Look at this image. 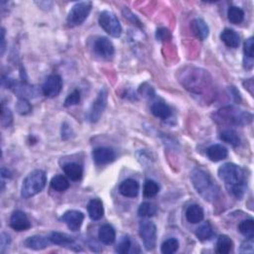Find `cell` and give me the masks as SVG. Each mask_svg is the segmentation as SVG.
<instances>
[{
    "label": "cell",
    "mask_w": 254,
    "mask_h": 254,
    "mask_svg": "<svg viewBox=\"0 0 254 254\" xmlns=\"http://www.w3.org/2000/svg\"><path fill=\"white\" fill-rule=\"evenodd\" d=\"M80 101H81V91L79 90H74L67 96V98L65 99L64 106L66 108L73 107L79 105Z\"/></svg>",
    "instance_id": "cell-37"
},
{
    "label": "cell",
    "mask_w": 254,
    "mask_h": 254,
    "mask_svg": "<svg viewBox=\"0 0 254 254\" xmlns=\"http://www.w3.org/2000/svg\"><path fill=\"white\" fill-rule=\"evenodd\" d=\"M16 110L21 115H27L32 111V106L26 98H19L16 104Z\"/></svg>",
    "instance_id": "cell-36"
},
{
    "label": "cell",
    "mask_w": 254,
    "mask_h": 254,
    "mask_svg": "<svg viewBox=\"0 0 254 254\" xmlns=\"http://www.w3.org/2000/svg\"><path fill=\"white\" fill-rule=\"evenodd\" d=\"M130 248H131L130 238H129L128 236H123V237L120 239L119 243H118L117 246H116L115 251H116L117 253H119V254H126V253L129 252Z\"/></svg>",
    "instance_id": "cell-39"
},
{
    "label": "cell",
    "mask_w": 254,
    "mask_h": 254,
    "mask_svg": "<svg viewBox=\"0 0 254 254\" xmlns=\"http://www.w3.org/2000/svg\"><path fill=\"white\" fill-rule=\"evenodd\" d=\"M220 40L224 43L226 47L232 49H236L240 44V38L238 34L231 28H225L221 32Z\"/></svg>",
    "instance_id": "cell-21"
},
{
    "label": "cell",
    "mask_w": 254,
    "mask_h": 254,
    "mask_svg": "<svg viewBox=\"0 0 254 254\" xmlns=\"http://www.w3.org/2000/svg\"><path fill=\"white\" fill-rule=\"evenodd\" d=\"M234 242L230 236L225 235H221L218 236L217 241L216 252L218 254H227L233 250Z\"/></svg>",
    "instance_id": "cell-27"
},
{
    "label": "cell",
    "mask_w": 254,
    "mask_h": 254,
    "mask_svg": "<svg viewBox=\"0 0 254 254\" xmlns=\"http://www.w3.org/2000/svg\"><path fill=\"white\" fill-rule=\"evenodd\" d=\"M1 45H0V50H1V56L4 55L5 49H6V41H5V29H1Z\"/></svg>",
    "instance_id": "cell-45"
},
{
    "label": "cell",
    "mask_w": 254,
    "mask_h": 254,
    "mask_svg": "<svg viewBox=\"0 0 254 254\" xmlns=\"http://www.w3.org/2000/svg\"><path fill=\"white\" fill-rule=\"evenodd\" d=\"M92 158L97 166H104L113 162L116 158V153L110 148L98 147L92 151Z\"/></svg>",
    "instance_id": "cell-13"
},
{
    "label": "cell",
    "mask_w": 254,
    "mask_h": 254,
    "mask_svg": "<svg viewBox=\"0 0 254 254\" xmlns=\"http://www.w3.org/2000/svg\"><path fill=\"white\" fill-rule=\"evenodd\" d=\"M13 122V114L11 110L5 107L4 104L1 105V125L4 128H7Z\"/></svg>",
    "instance_id": "cell-38"
},
{
    "label": "cell",
    "mask_w": 254,
    "mask_h": 254,
    "mask_svg": "<svg viewBox=\"0 0 254 254\" xmlns=\"http://www.w3.org/2000/svg\"><path fill=\"white\" fill-rule=\"evenodd\" d=\"M2 86L10 89L19 98H33L39 95V90L27 82H17L13 79L2 78Z\"/></svg>",
    "instance_id": "cell-5"
},
{
    "label": "cell",
    "mask_w": 254,
    "mask_h": 254,
    "mask_svg": "<svg viewBox=\"0 0 254 254\" xmlns=\"http://www.w3.org/2000/svg\"><path fill=\"white\" fill-rule=\"evenodd\" d=\"M215 120L220 124L244 126L252 122L253 115L250 112L236 107H226L219 109L215 114Z\"/></svg>",
    "instance_id": "cell-3"
},
{
    "label": "cell",
    "mask_w": 254,
    "mask_h": 254,
    "mask_svg": "<svg viewBox=\"0 0 254 254\" xmlns=\"http://www.w3.org/2000/svg\"><path fill=\"white\" fill-rule=\"evenodd\" d=\"M119 193L126 198H136L139 193V184L133 179H126L119 185Z\"/></svg>",
    "instance_id": "cell-18"
},
{
    "label": "cell",
    "mask_w": 254,
    "mask_h": 254,
    "mask_svg": "<svg viewBox=\"0 0 254 254\" xmlns=\"http://www.w3.org/2000/svg\"><path fill=\"white\" fill-rule=\"evenodd\" d=\"M196 236L199 238V240H200V241L209 240L214 236L213 226L211 225L210 222H208V221L205 222L204 224H201L198 228L197 232H196Z\"/></svg>",
    "instance_id": "cell-33"
},
{
    "label": "cell",
    "mask_w": 254,
    "mask_h": 254,
    "mask_svg": "<svg viewBox=\"0 0 254 254\" xmlns=\"http://www.w3.org/2000/svg\"><path fill=\"white\" fill-rule=\"evenodd\" d=\"M220 140H222L223 142L230 144L234 147H237L240 145V137L237 134L236 131H235L234 129H225L223 130L220 135H219Z\"/></svg>",
    "instance_id": "cell-28"
},
{
    "label": "cell",
    "mask_w": 254,
    "mask_h": 254,
    "mask_svg": "<svg viewBox=\"0 0 254 254\" xmlns=\"http://www.w3.org/2000/svg\"><path fill=\"white\" fill-rule=\"evenodd\" d=\"M88 214L89 217L92 219V220H99L103 218L104 215H105V208H104V204L99 199H92L89 201L88 207Z\"/></svg>",
    "instance_id": "cell-17"
},
{
    "label": "cell",
    "mask_w": 254,
    "mask_h": 254,
    "mask_svg": "<svg viewBox=\"0 0 254 254\" xmlns=\"http://www.w3.org/2000/svg\"><path fill=\"white\" fill-rule=\"evenodd\" d=\"M243 66L246 70H251L253 68V58H254V40L253 37L248 38L243 45Z\"/></svg>",
    "instance_id": "cell-22"
},
{
    "label": "cell",
    "mask_w": 254,
    "mask_h": 254,
    "mask_svg": "<svg viewBox=\"0 0 254 254\" xmlns=\"http://www.w3.org/2000/svg\"><path fill=\"white\" fill-rule=\"evenodd\" d=\"M98 23L100 27L103 28L109 35L114 38H118L122 34V27L117 16L111 12L105 10L99 14Z\"/></svg>",
    "instance_id": "cell-7"
},
{
    "label": "cell",
    "mask_w": 254,
    "mask_h": 254,
    "mask_svg": "<svg viewBox=\"0 0 254 254\" xmlns=\"http://www.w3.org/2000/svg\"><path fill=\"white\" fill-rule=\"evenodd\" d=\"M47 176L43 170H35L25 178L21 187V197L30 199L41 193L46 187Z\"/></svg>",
    "instance_id": "cell-4"
},
{
    "label": "cell",
    "mask_w": 254,
    "mask_h": 254,
    "mask_svg": "<svg viewBox=\"0 0 254 254\" xmlns=\"http://www.w3.org/2000/svg\"><path fill=\"white\" fill-rule=\"evenodd\" d=\"M204 217V210L199 205H191L186 211V218L190 223L193 224H197L202 221Z\"/></svg>",
    "instance_id": "cell-26"
},
{
    "label": "cell",
    "mask_w": 254,
    "mask_h": 254,
    "mask_svg": "<svg viewBox=\"0 0 254 254\" xmlns=\"http://www.w3.org/2000/svg\"><path fill=\"white\" fill-rule=\"evenodd\" d=\"M191 181L196 191L208 201H216L219 195L220 189L213 177L206 171L196 168L191 174Z\"/></svg>",
    "instance_id": "cell-2"
},
{
    "label": "cell",
    "mask_w": 254,
    "mask_h": 254,
    "mask_svg": "<svg viewBox=\"0 0 254 254\" xmlns=\"http://www.w3.org/2000/svg\"><path fill=\"white\" fill-rule=\"evenodd\" d=\"M1 177L3 178H10L11 177V173L9 172V170H7V169H5V168H2L1 169Z\"/></svg>",
    "instance_id": "cell-47"
},
{
    "label": "cell",
    "mask_w": 254,
    "mask_h": 254,
    "mask_svg": "<svg viewBox=\"0 0 254 254\" xmlns=\"http://www.w3.org/2000/svg\"><path fill=\"white\" fill-rule=\"evenodd\" d=\"M227 19L235 25L240 24L244 19V11L237 6H231L227 10Z\"/></svg>",
    "instance_id": "cell-30"
},
{
    "label": "cell",
    "mask_w": 254,
    "mask_h": 254,
    "mask_svg": "<svg viewBox=\"0 0 254 254\" xmlns=\"http://www.w3.org/2000/svg\"><path fill=\"white\" fill-rule=\"evenodd\" d=\"M50 184H51V188L59 193L65 192L70 188V183H69L68 179L63 175L54 176L52 178V180H51Z\"/></svg>",
    "instance_id": "cell-29"
},
{
    "label": "cell",
    "mask_w": 254,
    "mask_h": 254,
    "mask_svg": "<svg viewBox=\"0 0 254 254\" xmlns=\"http://www.w3.org/2000/svg\"><path fill=\"white\" fill-rule=\"evenodd\" d=\"M191 30L193 34L200 41L206 40L210 35L208 24L200 18H196L191 22Z\"/></svg>",
    "instance_id": "cell-16"
},
{
    "label": "cell",
    "mask_w": 254,
    "mask_h": 254,
    "mask_svg": "<svg viewBox=\"0 0 254 254\" xmlns=\"http://www.w3.org/2000/svg\"><path fill=\"white\" fill-rule=\"evenodd\" d=\"M151 112L157 118H160L162 120H166L171 117L172 115V109L171 108L163 103V101H156L151 106Z\"/></svg>",
    "instance_id": "cell-25"
},
{
    "label": "cell",
    "mask_w": 254,
    "mask_h": 254,
    "mask_svg": "<svg viewBox=\"0 0 254 254\" xmlns=\"http://www.w3.org/2000/svg\"><path fill=\"white\" fill-rule=\"evenodd\" d=\"M63 170L69 179L73 182L80 181L84 174L83 167L78 163H68V164L64 165Z\"/></svg>",
    "instance_id": "cell-24"
},
{
    "label": "cell",
    "mask_w": 254,
    "mask_h": 254,
    "mask_svg": "<svg viewBox=\"0 0 254 254\" xmlns=\"http://www.w3.org/2000/svg\"><path fill=\"white\" fill-rule=\"evenodd\" d=\"M156 38H157V40H159L161 42H167L172 39V33L170 32L169 29H167L165 27H161V28L157 29Z\"/></svg>",
    "instance_id": "cell-40"
},
{
    "label": "cell",
    "mask_w": 254,
    "mask_h": 254,
    "mask_svg": "<svg viewBox=\"0 0 254 254\" xmlns=\"http://www.w3.org/2000/svg\"><path fill=\"white\" fill-rule=\"evenodd\" d=\"M49 239L50 241L56 244V245H60L63 247H68L73 251H81L82 248L75 243L73 237L70 236L67 234H62V233H58V232H53L51 233L49 236Z\"/></svg>",
    "instance_id": "cell-14"
},
{
    "label": "cell",
    "mask_w": 254,
    "mask_h": 254,
    "mask_svg": "<svg viewBox=\"0 0 254 254\" xmlns=\"http://www.w3.org/2000/svg\"><path fill=\"white\" fill-rule=\"evenodd\" d=\"M50 239L49 237H45L43 236H29L26 239L24 240L23 244L24 246L28 248V249H32V250H43L45 248H47V246L49 245Z\"/></svg>",
    "instance_id": "cell-19"
},
{
    "label": "cell",
    "mask_w": 254,
    "mask_h": 254,
    "mask_svg": "<svg viewBox=\"0 0 254 254\" xmlns=\"http://www.w3.org/2000/svg\"><path fill=\"white\" fill-rule=\"evenodd\" d=\"M10 241H11L10 236L7 234L2 233L1 234V239H0V246H1L0 248H1V253L4 252V249L9 245Z\"/></svg>",
    "instance_id": "cell-43"
},
{
    "label": "cell",
    "mask_w": 254,
    "mask_h": 254,
    "mask_svg": "<svg viewBox=\"0 0 254 254\" xmlns=\"http://www.w3.org/2000/svg\"><path fill=\"white\" fill-rule=\"evenodd\" d=\"M139 92H140L143 96L149 97V98L154 97V95H155V91H154L153 88L148 86L147 84H144V85H142V86L140 87Z\"/></svg>",
    "instance_id": "cell-41"
},
{
    "label": "cell",
    "mask_w": 254,
    "mask_h": 254,
    "mask_svg": "<svg viewBox=\"0 0 254 254\" xmlns=\"http://www.w3.org/2000/svg\"><path fill=\"white\" fill-rule=\"evenodd\" d=\"M239 233L246 238L254 237V220L252 218L244 219L238 224Z\"/></svg>",
    "instance_id": "cell-31"
},
{
    "label": "cell",
    "mask_w": 254,
    "mask_h": 254,
    "mask_svg": "<svg viewBox=\"0 0 254 254\" xmlns=\"http://www.w3.org/2000/svg\"><path fill=\"white\" fill-rule=\"evenodd\" d=\"M137 214L140 218H152L157 214V207L154 204H151V202H149V201L142 202L138 209Z\"/></svg>",
    "instance_id": "cell-32"
},
{
    "label": "cell",
    "mask_w": 254,
    "mask_h": 254,
    "mask_svg": "<svg viewBox=\"0 0 254 254\" xmlns=\"http://www.w3.org/2000/svg\"><path fill=\"white\" fill-rule=\"evenodd\" d=\"M72 135V131L70 126L67 123H64L62 126V139L63 140H67L68 138H70Z\"/></svg>",
    "instance_id": "cell-44"
},
{
    "label": "cell",
    "mask_w": 254,
    "mask_h": 254,
    "mask_svg": "<svg viewBox=\"0 0 254 254\" xmlns=\"http://www.w3.org/2000/svg\"><path fill=\"white\" fill-rule=\"evenodd\" d=\"M60 219H61V221H63L67 224V226L72 232H78L82 227V224L85 219V216L80 211L71 210V211L66 212L61 217Z\"/></svg>",
    "instance_id": "cell-11"
},
{
    "label": "cell",
    "mask_w": 254,
    "mask_h": 254,
    "mask_svg": "<svg viewBox=\"0 0 254 254\" xmlns=\"http://www.w3.org/2000/svg\"><path fill=\"white\" fill-rule=\"evenodd\" d=\"M98 238L104 244H112L116 238V233L114 228L110 224L101 225L98 231Z\"/></svg>",
    "instance_id": "cell-23"
},
{
    "label": "cell",
    "mask_w": 254,
    "mask_h": 254,
    "mask_svg": "<svg viewBox=\"0 0 254 254\" xmlns=\"http://www.w3.org/2000/svg\"><path fill=\"white\" fill-rule=\"evenodd\" d=\"M207 155L213 162H219L228 156V150L221 144H215L208 148Z\"/></svg>",
    "instance_id": "cell-20"
},
{
    "label": "cell",
    "mask_w": 254,
    "mask_h": 254,
    "mask_svg": "<svg viewBox=\"0 0 254 254\" xmlns=\"http://www.w3.org/2000/svg\"><path fill=\"white\" fill-rule=\"evenodd\" d=\"M253 238H246L240 246L241 253H253Z\"/></svg>",
    "instance_id": "cell-42"
},
{
    "label": "cell",
    "mask_w": 254,
    "mask_h": 254,
    "mask_svg": "<svg viewBox=\"0 0 254 254\" xmlns=\"http://www.w3.org/2000/svg\"><path fill=\"white\" fill-rule=\"evenodd\" d=\"M9 224L12 230L16 232L28 231L31 227V223L28 217L22 211H15L11 215Z\"/></svg>",
    "instance_id": "cell-15"
},
{
    "label": "cell",
    "mask_w": 254,
    "mask_h": 254,
    "mask_svg": "<svg viewBox=\"0 0 254 254\" xmlns=\"http://www.w3.org/2000/svg\"><path fill=\"white\" fill-rule=\"evenodd\" d=\"M63 89V80L61 75L57 73L50 74L49 77L45 80L41 90L45 96L53 98L60 94Z\"/></svg>",
    "instance_id": "cell-10"
},
{
    "label": "cell",
    "mask_w": 254,
    "mask_h": 254,
    "mask_svg": "<svg viewBox=\"0 0 254 254\" xmlns=\"http://www.w3.org/2000/svg\"><path fill=\"white\" fill-rule=\"evenodd\" d=\"M179 246H180V244H179L178 239L175 237H171L162 243L161 252L163 254H172L179 249Z\"/></svg>",
    "instance_id": "cell-35"
},
{
    "label": "cell",
    "mask_w": 254,
    "mask_h": 254,
    "mask_svg": "<svg viewBox=\"0 0 254 254\" xmlns=\"http://www.w3.org/2000/svg\"><path fill=\"white\" fill-rule=\"evenodd\" d=\"M94 52L104 59H111L114 55V46L107 37H99L93 45Z\"/></svg>",
    "instance_id": "cell-12"
},
{
    "label": "cell",
    "mask_w": 254,
    "mask_h": 254,
    "mask_svg": "<svg viewBox=\"0 0 254 254\" xmlns=\"http://www.w3.org/2000/svg\"><path fill=\"white\" fill-rule=\"evenodd\" d=\"M160 187L159 185L153 181V180H147L144 183V187H143V196L145 198H153L155 197L158 193H159Z\"/></svg>",
    "instance_id": "cell-34"
},
{
    "label": "cell",
    "mask_w": 254,
    "mask_h": 254,
    "mask_svg": "<svg viewBox=\"0 0 254 254\" xmlns=\"http://www.w3.org/2000/svg\"><path fill=\"white\" fill-rule=\"evenodd\" d=\"M218 175L233 196L236 199H241L244 196L246 191L245 174L241 167L234 163H225L219 167Z\"/></svg>",
    "instance_id": "cell-1"
},
{
    "label": "cell",
    "mask_w": 254,
    "mask_h": 254,
    "mask_svg": "<svg viewBox=\"0 0 254 254\" xmlns=\"http://www.w3.org/2000/svg\"><path fill=\"white\" fill-rule=\"evenodd\" d=\"M139 235L147 251L153 250L157 242V227L154 222L143 220L139 223Z\"/></svg>",
    "instance_id": "cell-8"
},
{
    "label": "cell",
    "mask_w": 254,
    "mask_h": 254,
    "mask_svg": "<svg viewBox=\"0 0 254 254\" xmlns=\"http://www.w3.org/2000/svg\"><path fill=\"white\" fill-rule=\"evenodd\" d=\"M108 90L106 88L101 89L91 109L87 112V119L92 123L97 122L103 113L105 112L108 106Z\"/></svg>",
    "instance_id": "cell-9"
},
{
    "label": "cell",
    "mask_w": 254,
    "mask_h": 254,
    "mask_svg": "<svg viewBox=\"0 0 254 254\" xmlns=\"http://www.w3.org/2000/svg\"><path fill=\"white\" fill-rule=\"evenodd\" d=\"M243 86L245 87L246 90L249 91V92H250L251 94H253V81H252V79L247 80L246 82H244V83H243Z\"/></svg>",
    "instance_id": "cell-46"
},
{
    "label": "cell",
    "mask_w": 254,
    "mask_h": 254,
    "mask_svg": "<svg viewBox=\"0 0 254 254\" xmlns=\"http://www.w3.org/2000/svg\"><path fill=\"white\" fill-rule=\"evenodd\" d=\"M92 8L91 1H81L75 3L70 10L67 17V24L70 27H77L82 25L89 17Z\"/></svg>",
    "instance_id": "cell-6"
}]
</instances>
